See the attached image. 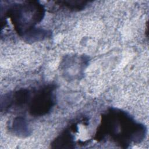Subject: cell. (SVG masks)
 Instances as JSON below:
<instances>
[{"label":"cell","instance_id":"6da1fadb","mask_svg":"<svg viewBox=\"0 0 149 149\" xmlns=\"http://www.w3.org/2000/svg\"><path fill=\"white\" fill-rule=\"evenodd\" d=\"M145 134L146 129L143 125L136 122L125 112L111 109L102 115L95 137L98 141L109 138L126 148L132 143L141 141Z\"/></svg>","mask_w":149,"mask_h":149},{"label":"cell","instance_id":"7a4b0ae2","mask_svg":"<svg viewBox=\"0 0 149 149\" xmlns=\"http://www.w3.org/2000/svg\"><path fill=\"white\" fill-rule=\"evenodd\" d=\"M16 31L23 38L36 29L44 16V8L36 1H26L13 5L8 12Z\"/></svg>","mask_w":149,"mask_h":149},{"label":"cell","instance_id":"3957f363","mask_svg":"<svg viewBox=\"0 0 149 149\" xmlns=\"http://www.w3.org/2000/svg\"><path fill=\"white\" fill-rule=\"evenodd\" d=\"M54 90L52 86L41 88L30 102V112L34 116H42L48 113L54 105Z\"/></svg>","mask_w":149,"mask_h":149},{"label":"cell","instance_id":"277c9868","mask_svg":"<svg viewBox=\"0 0 149 149\" xmlns=\"http://www.w3.org/2000/svg\"><path fill=\"white\" fill-rule=\"evenodd\" d=\"M73 137L68 131H65L52 143L54 148H73Z\"/></svg>","mask_w":149,"mask_h":149},{"label":"cell","instance_id":"5b68a950","mask_svg":"<svg viewBox=\"0 0 149 149\" xmlns=\"http://www.w3.org/2000/svg\"><path fill=\"white\" fill-rule=\"evenodd\" d=\"M13 132L18 136L22 137L29 134V127L26 121L24 118H18L16 119L12 125Z\"/></svg>","mask_w":149,"mask_h":149},{"label":"cell","instance_id":"8992f818","mask_svg":"<svg viewBox=\"0 0 149 149\" xmlns=\"http://www.w3.org/2000/svg\"><path fill=\"white\" fill-rule=\"evenodd\" d=\"M88 2L86 1H61L62 5L70 9H81L84 8Z\"/></svg>","mask_w":149,"mask_h":149}]
</instances>
